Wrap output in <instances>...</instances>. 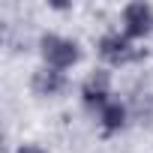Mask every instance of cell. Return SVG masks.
<instances>
[{
	"instance_id": "obj_1",
	"label": "cell",
	"mask_w": 153,
	"mask_h": 153,
	"mask_svg": "<svg viewBox=\"0 0 153 153\" xmlns=\"http://www.w3.org/2000/svg\"><path fill=\"white\" fill-rule=\"evenodd\" d=\"M39 54H42L45 66H48V69H57V72H66V69H72L75 63L81 60L78 42H75V39H66V36H60V33H45V36L39 39Z\"/></svg>"
},
{
	"instance_id": "obj_2",
	"label": "cell",
	"mask_w": 153,
	"mask_h": 153,
	"mask_svg": "<svg viewBox=\"0 0 153 153\" xmlns=\"http://www.w3.org/2000/svg\"><path fill=\"white\" fill-rule=\"evenodd\" d=\"M96 48H99V57L105 63H111V66H123V63H132V60L141 57V48H135V42L129 36H123V30L105 33Z\"/></svg>"
},
{
	"instance_id": "obj_3",
	"label": "cell",
	"mask_w": 153,
	"mask_h": 153,
	"mask_svg": "<svg viewBox=\"0 0 153 153\" xmlns=\"http://www.w3.org/2000/svg\"><path fill=\"white\" fill-rule=\"evenodd\" d=\"M120 21H123V36H129L132 42L144 39V36L153 33V6L144 3V0L126 3L123 12H120Z\"/></svg>"
},
{
	"instance_id": "obj_4",
	"label": "cell",
	"mask_w": 153,
	"mask_h": 153,
	"mask_svg": "<svg viewBox=\"0 0 153 153\" xmlns=\"http://www.w3.org/2000/svg\"><path fill=\"white\" fill-rule=\"evenodd\" d=\"M111 99H114V96H111V72H108V69L90 72L87 78H84V84H81V102H84L90 111L99 114Z\"/></svg>"
},
{
	"instance_id": "obj_5",
	"label": "cell",
	"mask_w": 153,
	"mask_h": 153,
	"mask_svg": "<svg viewBox=\"0 0 153 153\" xmlns=\"http://www.w3.org/2000/svg\"><path fill=\"white\" fill-rule=\"evenodd\" d=\"M30 87H33V93H36V96H57V93H63V87H66V75H63V72H57V69L42 66V69H36V72H33Z\"/></svg>"
},
{
	"instance_id": "obj_6",
	"label": "cell",
	"mask_w": 153,
	"mask_h": 153,
	"mask_svg": "<svg viewBox=\"0 0 153 153\" xmlns=\"http://www.w3.org/2000/svg\"><path fill=\"white\" fill-rule=\"evenodd\" d=\"M126 117H129L126 105H123L120 99H111V102L99 111V126H102L105 135H114V132H120V129L126 126Z\"/></svg>"
},
{
	"instance_id": "obj_7",
	"label": "cell",
	"mask_w": 153,
	"mask_h": 153,
	"mask_svg": "<svg viewBox=\"0 0 153 153\" xmlns=\"http://www.w3.org/2000/svg\"><path fill=\"white\" fill-rule=\"evenodd\" d=\"M15 153H45V147L42 144H21Z\"/></svg>"
}]
</instances>
